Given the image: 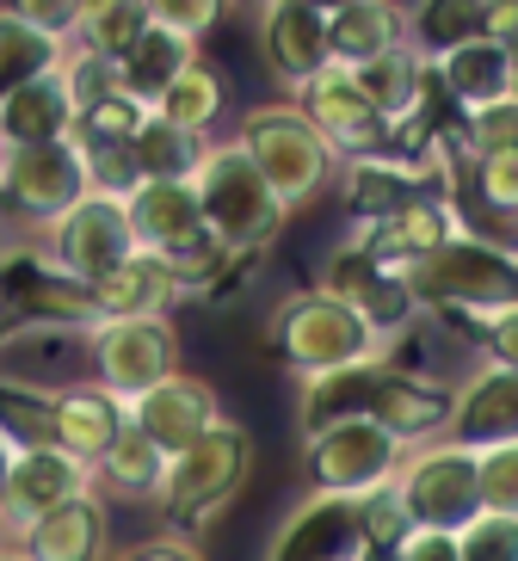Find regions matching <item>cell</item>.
I'll return each mask as SVG.
<instances>
[{
  "mask_svg": "<svg viewBox=\"0 0 518 561\" xmlns=\"http://www.w3.org/2000/svg\"><path fill=\"white\" fill-rule=\"evenodd\" d=\"M260 56H266L272 81L297 93L302 81H315L327 68V44H321V13L297 7V0H266L260 19Z\"/></svg>",
  "mask_w": 518,
  "mask_h": 561,
  "instance_id": "cell-23",
  "label": "cell"
},
{
  "mask_svg": "<svg viewBox=\"0 0 518 561\" xmlns=\"http://www.w3.org/2000/svg\"><path fill=\"white\" fill-rule=\"evenodd\" d=\"M130 154L142 180H192L204 161V136H185L161 117H142V130L130 136Z\"/></svg>",
  "mask_w": 518,
  "mask_h": 561,
  "instance_id": "cell-33",
  "label": "cell"
},
{
  "mask_svg": "<svg viewBox=\"0 0 518 561\" xmlns=\"http://www.w3.org/2000/svg\"><path fill=\"white\" fill-rule=\"evenodd\" d=\"M451 401L457 389L438 377H414L402 358H395V346H389V377L383 389H377V408H370V420L395 438L402 450L414 445H433V438H445V426H451Z\"/></svg>",
  "mask_w": 518,
  "mask_h": 561,
  "instance_id": "cell-16",
  "label": "cell"
},
{
  "mask_svg": "<svg viewBox=\"0 0 518 561\" xmlns=\"http://www.w3.org/2000/svg\"><path fill=\"white\" fill-rule=\"evenodd\" d=\"M352 561H358V556H352Z\"/></svg>",
  "mask_w": 518,
  "mask_h": 561,
  "instance_id": "cell-52",
  "label": "cell"
},
{
  "mask_svg": "<svg viewBox=\"0 0 518 561\" xmlns=\"http://www.w3.org/2000/svg\"><path fill=\"white\" fill-rule=\"evenodd\" d=\"M217 420H222L217 389H210L204 377H192V370H168L154 389H142L136 401H124V426L142 432L161 457H180V450L192 445V438H204Z\"/></svg>",
  "mask_w": 518,
  "mask_h": 561,
  "instance_id": "cell-12",
  "label": "cell"
},
{
  "mask_svg": "<svg viewBox=\"0 0 518 561\" xmlns=\"http://www.w3.org/2000/svg\"><path fill=\"white\" fill-rule=\"evenodd\" d=\"M469 198H475V210H487L494 241H506L513 234V216H518V149L469 161Z\"/></svg>",
  "mask_w": 518,
  "mask_h": 561,
  "instance_id": "cell-37",
  "label": "cell"
},
{
  "mask_svg": "<svg viewBox=\"0 0 518 561\" xmlns=\"http://www.w3.org/2000/svg\"><path fill=\"white\" fill-rule=\"evenodd\" d=\"M0 561H25V556H19V549H13V543H0Z\"/></svg>",
  "mask_w": 518,
  "mask_h": 561,
  "instance_id": "cell-50",
  "label": "cell"
},
{
  "mask_svg": "<svg viewBox=\"0 0 518 561\" xmlns=\"http://www.w3.org/2000/svg\"><path fill=\"white\" fill-rule=\"evenodd\" d=\"M494 0H414L407 7V50H419L426 62L469 37H482V13Z\"/></svg>",
  "mask_w": 518,
  "mask_h": 561,
  "instance_id": "cell-31",
  "label": "cell"
},
{
  "mask_svg": "<svg viewBox=\"0 0 518 561\" xmlns=\"http://www.w3.org/2000/svg\"><path fill=\"white\" fill-rule=\"evenodd\" d=\"M74 112H68L62 75H37L0 100V149H37V142H62Z\"/></svg>",
  "mask_w": 518,
  "mask_h": 561,
  "instance_id": "cell-27",
  "label": "cell"
},
{
  "mask_svg": "<svg viewBox=\"0 0 518 561\" xmlns=\"http://www.w3.org/2000/svg\"><path fill=\"white\" fill-rule=\"evenodd\" d=\"M315 290L334 297L339 309H352L383 346H395V333H407V321L419 314L414 297L402 290V272H395L389 260H377V253H365L358 241H339V248L327 253Z\"/></svg>",
  "mask_w": 518,
  "mask_h": 561,
  "instance_id": "cell-9",
  "label": "cell"
},
{
  "mask_svg": "<svg viewBox=\"0 0 518 561\" xmlns=\"http://www.w3.org/2000/svg\"><path fill=\"white\" fill-rule=\"evenodd\" d=\"M297 112L315 124V136L334 149V161H365V154H389L383 117L370 112V100L358 93L352 68L327 62L315 81L297 87Z\"/></svg>",
  "mask_w": 518,
  "mask_h": 561,
  "instance_id": "cell-11",
  "label": "cell"
},
{
  "mask_svg": "<svg viewBox=\"0 0 518 561\" xmlns=\"http://www.w3.org/2000/svg\"><path fill=\"white\" fill-rule=\"evenodd\" d=\"M81 352H87V370L100 382L105 396L124 408L136 401L142 389L180 370V333H173L168 314H136V321H93L81 333Z\"/></svg>",
  "mask_w": 518,
  "mask_h": 561,
  "instance_id": "cell-6",
  "label": "cell"
},
{
  "mask_svg": "<svg viewBox=\"0 0 518 561\" xmlns=\"http://www.w3.org/2000/svg\"><path fill=\"white\" fill-rule=\"evenodd\" d=\"M389 488H395V500L407 506L414 530H438V537H457V530L482 512V494H475V450L451 445V438L402 450Z\"/></svg>",
  "mask_w": 518,
  "mask_h": 561,
  "instance_id": "cell-5",
  "label": "cell"
},
{
  "mask_svg": "<svg viewBox=\"0 0 518 561\" xmlns=\"http://www.w3.org/2000/svg\"><path fill=\"white\" fill-rule=\"evenodd\" d=\"M117 561H204L192 543H180V537H154V543H136V549H124Z\"/></svg>",
  "mask_w": 518,
  "mask_h": 561,
  "instance_id": "cell-46",
  "label": "cell"
},
{
  "mask_svg": "<svg viewBox=\"0 0 518 561\" xmlns=\"http://www.w3.org/2000/svg\"><path fill=\"white\" fill-rule=\"evenodd\" d=\"M352 556H358V518H352V500L334 494H309L266 549V561H352Z\"/></svg>",
  "mask_w": 518,
  "mask_h": 561,
  "instance_id": "cell-21",
  "label": "cell"
},
{
  "mask_svg": "<svg viewBox=\"0 0 518 561\" xmlns=\"http://www.w3.org/2000/svg\"><path fill=\"white\" fill-rule=\"evenodd\" d=\"M13 328H19V314L7 309V297H0V346H7V333H13Z\"/></svg>",
  "mask_w": 518,
  "mask_h": 561,
  "instance_id": "cell-49",
  "label": "cell"
},
{
  "mask_svg": "<svg viewBox=\"0 0 518 561\" xmlns=\"http://www.w3.org/2000/svg\"><path fill=\"white\" fill-rule=\"evenodd\" d=\"M451 543H457V561H518V518L475 512Z\"/></svg>",
  "mask_w": 518,
  "mask_h": 561,
  "instance_id": "cell-42",
  "label": "cell"
},
{
  "mask_svg": "<svg viewBox=\"0 0 518 561\" xmlns=\"http://www.w3.org/2000/svg\"><path fill=\"white\" fill-rule=\"evenodd\" d=\"M192 62H198V50H192V44H180V37H168V32H142L130 50L117 56V81H124V93H130V100L154 105L161 93H168L173 75H180V68H192Z\"/></svg>",
  "mask_w": 518,
  "mask_h": 561,
  "instance_id": "cell-32",
  "label": "cell"
},
{
  "mask_svg": "<svg viewBox=\"0 0 518 561\" xmlns=\"http://www.w3.org/2000/svg\"><path fill=\"white\" fill-rule=\"evenodd\" d=\"M222 105H229V81H222L217 62L198 56L192 68H180L168 81V93L149 105V117H161V124H173V130H185V136H204L222 117Z\"/></svg>",
  "mask_w": 518,
  "mask_h": 561,
  "instance_id": "cell-29",
  "label": "cell"
},
{
  "mask_svg": "<svg viewBox=\"0 0 518 561\" xmlns=\"http://www.w3.org/2000/svg\"><path fill=\"white\" fill-rule=\"evenodd\" d=\"M445 438L463 450H482V445H506L518 438V364H475V377L457 389L451 401V426Z\"/></svg>",
  "mask_w": 518,
  "mask_h": 561,
  "instance_id": "cell-18",
  "label": "cell"
},
{
  "mask_svg": "<svg viewBox=\"0 0 518 561\" xmlns=\"http://www.w3.org/2000/svg\"><path fill=\"white\" fill-rule=\"evenodd\" d=\"M229 142L253 161V173L266 180V192L285 204V210L321 198V192L334 185V173H339L334 149L321 142L315 124H309L297 105H253Z\"/></svg>",
  "mask_w": 518,
  "mask_h": 561,
  "instance_id": "cell-3",
  "label": "cell"
},
{
  "mask_svg": "<svg viewBox=\"0 0 518 561\" xmlns=\"http://www.w3.org/2000/svg\"><path fill=\"white\" fill-rule=\"evenodd\" d=\"M248 469H253V438H248V426H234L229 413L204 438H192L180 457H168V476H161V494L154 500L168 512V525L180 530V543L204 537L229 512V500L241 494Z\"/></svg>",
  "mask_w": 518,
  "mask_h": 561,
  "instance_id": "cell-1",
  "label": "cell"
},
{
  "mask_svg": "<svg viewBox=\"0 0 518 561\" xmlns=\"http://www.w3.org/2000/svg\"><path fill=\"white\" fill-rule=\"evenodd\" d=\"M142 32H149L142 0H87L81 19H74V50H93V56H112L117 62Z\"/></svg>",
  "mask_w": 518,
  "mask_h": 561,
  "instance_id": "cell-34",
  "label": "cell"
},
{
  "mask_svg": "<svg viewBox=\"0 0 518 561\" xmlns=\"http://www.w3.org/2000/svg\"><path fill=\"white\" fill-rule=\"evenodd\" d=\"M433 81L445 93L457 117L487 112V105H513L518 100V56L506 44H487V37H469L457 50L433 56Z\"/></svg>",
  "mask_w": 518,
  "mask_h": 561,
  "instance_id": "cell-17",
  "label": "cell"
},
{
  "mask_svg": "<svg viewBox=\"0 0 518 561\" xmlns=\"http://www.w3.org/2000/svg\"><path fill=\"white\" fill-rule=\"evenodd\" d=\"M81 167H87V192H93V198H117V204H124L136 185H142L130 142H117V149H81Z\"/></svg>",
  "mask_w": 518,
  "mask_h": 561,
  "instance_id": "cell-43",
  "label": "cell"
},
{
  "mask_svg": "<svg viewBox=\"0 0 518 561\" xmlns=\"http://www.w3.org/2000/svg\"><path fill=\"white\" fill-rule=\"evenodd\" d=\"M87 198V167L74 142H37V149H0V204H13L32 222H56Z\"/></svg>",
  "mask_w": 518,
  "mask_h": 561,
  "instance_id": "cell-10",
  "label": "cell"
},
{
  "mask_svg": "<svg viewBox=\"0 0 518 561\" xmlns=\"http://www.w3.org/2000/svg\"><path fill=\"white\" fill-rule=\"evenodd\" d=\"M117 432H124V408L105 396L100 382H62L56 389V450H68V457H81L93 469V457L112 445Z\"/></svg>",
  "mask_w": 518,
  "mask_h": 561,
  "instance_id": "cell-28",
  "label": "cell"
},
{
  "mask_svg": "<svg viewBox=\"0 0 518 561\" xmlns=\"http://www.w3.org/2000/svg\"><path fill=\"white\" fill-rule=\"evenodd\" d=\"M389 561H457V543L451 537H438V530H414Z\"/></svg>",
  "mask_w": 518,
  "mask_h": 561,
  "instance_id": "cell-45",
  "label": "cell"
},
{
  "mask_svg": "<svg viewBox=\"0 0 518 561\" xmlns=\"http://www.w3.org/2000/svg\"><path fill=\"white\" fill-rule=\"evenodd\" d=\"M297 7H309V13L327 19V13H339V7H352V0H297Z\"/></svg>",
  "mask_w": 518,
  "mask_h": 561,
  "instance_id": "cell-48",
  "label": "cell"
},
{
  "mask_svg": "<svg viewBox=\"0 0 518 561\" xmlns=\"http://www.w3.org/2000/svg\"><path fill=\"white\" fill-rule=\"evenodd\" d=\"M266 346H272V358L285 364V370H297V377H315V370H334V364H358V358L389 352L358 314L339 309V302L321 297V290H297V297H285L272 309Z\"/></svg>",
  "mask_w": 518,
  "mask_h": 561,
  "instance_id": "cell-4",
  "label": "cell"
},
{
  "mask_svg": "<svg viewBox=\"0 0 518 561\" xmlns=\"http://www.w3.org/2000/svg\"><path fill=\"white\" fill-rule=\"evenodd\" d=\"M37 253H44L62 278L100 284L105 272H117V265L136 253V234H130V222H124V204L87 192L74 210H62L56 222H44V248Z\"/></svg>",
  "mask_w": 518,
  "mask_h": 561,
  "instance_id": "cell-8",
  "label": "cell"
},
{
  "mask_svg": "<svg viewBox=\"0 0 518 561\" xmlns=\"http://www.w3.org/2000/svg\"><path fill=\"white\" fill-rule=\"evenodd\" d=\"M142 117H149V105L130 100V93L117 87V93H105L100 105L74 112V124H68V142H74V149H117V142H130V136L142 130Z\"/></svg>",
  "mask_w": 518,
  "mask_h": 561,
  "instance_id": "cell-38",
  "label": "cell"
},
{
  "mask_svg": "<svg viewBox=\"0 0 518 561\" xmlns=\"http://www.w3.org/2000/svg\"><path fill=\"white\" fill-rule=\"evenodd\" d=\"M87 0H7V13L19 19V25H32V32L56 37L68 50V37H74V19H81Z\"/></svg>",
  "mask_w": 518,
  "mask_h": 561,
  "instance_id": "cell-44",
  "label": "cell"
},
{
  "mask_svg": "<svg viewBox=\"0 0 518 561\" xmlns=\"http://www.w3.org/2000/svg\"><path fill=\"white\" fill-rule=\"evenodd\" d=\"M395 462H402V445L377 420H339L327 432H309V450H302L315 494L334 500H365L370 488H383L395 476Z\"/></svg>",
  "mask_w": 518,
  "mask_h": 561,
  "instance_id": "cell-7",
  "label": "cell"
},
{
  "mask_svg": "<svg viewBox=\"0 0 518 561\" xmlns=\"http://www.w3.org/2000/svg\"><path fill=\"white\" fill-rule=\"evenodd\" d=\"M352 81H358V93L370 100V112L383 117V130H395V124H407V117L426 105V93H433V62L402 44V50L352 68Z\"/></svg>",
  "mask_w": 518,
  "mask_h": 561,
  "instance_id": "cell-26",
  "label": "cell"
},
{
  "mask_svg": "<svg viewBox=\"0 0 518 561\" xmlns=\"http://www.w3.org/2000/svg\"><path fill=\"white\" fill-rule=\"evenodd\" d=\"M56 75H62V93H68V112H87V105H100L105 93H117V62L112 56H93V50H74L68 44L62 62H56Z\"/></svg>",
  "mask_w": 518,
  "mask_h": 561,
  "instance_id": "cell-41",
  "label": "cell"
},
{
  "mask_svg": "<svg viewBox=\"0 0 518 561\" xmlns=\"http://www.w3.org/2000/svg\"><path fill=\"white\" fill-rule=\"evenodd\" d=\"M161 476H168V457L130 426L93 457V481H105V494L112 500H154L161 494Z\"/></svg>",
  "mask_w": 518,
  "mask_h": 561,
  "instance_id": "cell-30",
  "label": "cell"
},
{
  "mask_svg": "<svg viewBox=\"0 0 518 561\" xmlns=\"http://www.w3.org/2000/svg\"><path fill=\"white\" fill-rule=\"evenodd\" d=\"M142 13H149V32H168L198 50L204 37L229 19V0H142Z\"/></svg>",
  "mask_w": 518,
  "mask_h": 561,
  "instance_id": "cell-39",
  "label": "cell"
},
{
  "mask_svg": "<svg viewBox=\"0 0 518 561\" xmlns=\"http://www.w3.org/2000/svg\"><path fill=\"white\" fill-rule=\"evenodd\" d=\"M0 438L13 450L56 445V389H25L0 377Z\"/></svg>",
  "mask_w": 518,
  "mask_h": 561,
  "instance_id": "cell-35",
  "label": "cell"
},
{
  "mask_svg": "<svg viewBox=\"0 0 518 561\" xmlns=\"http://www.w3.org/2000/svg\"><path fill=\"white\" fill-rule=\"evenodd\" d=\"M0 297L32 328H93L87 284L62 278L44 253H7L0 248Z\"/></svg>",
  "mask_w": 518,
  "mask_h": 561,
  "instance_id": "cell-13",
  "label": "cell"
},
{
  "mask_svg": "<svg viewBox=\"0 0 518 561\" xmlns=\"http://www.w3.org/2000/svg\"><path fill=\"white\" fill-rule=\"evenodd\" d=\"M185 185H192L204 229L222 253H272V241L290 222V210L266 192V180L234 142H204V161Z\"/></svg>",
  "mask_w": 518,
  "mask_h": 561,
  "instance_id": "cell-2",
  "label": "cell"
},
{
  "mask_svg": "<svg viewBox=\"0 0 518 561\" xmlns=\"http://www.w3.org/2000/svg\"><path fill=\"white\" fill-rule=\"evenodd\" d=\"M93 494V469L81 457H68L56 445L37 450H13V469H7V506H0V530H19L44 518V512L68 506V500Z\"/></svg>",
  "mask_w": 518,
  "mask_h": 561,
  "instance_id": "cell-15",
  "label": "cell"
},
{
  "mask_svg": "<svg viewBox=\"0 0 518 561\" xmlns=\"http://www.w3.org/2000/svg\"><path fill=\"white\" fill-rule=\"evenodd\" d=\"M56 62H62V44L44 37V32H32V25H19V19L0 7V100H7L13 87L50 75Z\"/></svg>",
  "mask_w": 518,
  "mask_h": 561,
  "instance_id": "cell-36",
  "label": "cell"
},
{
  "mask_svg": "<svg viewBox=\"0 0 518 561\" xmlns=\"http://www.w3.org/2000/svg\"><path fill=\"white\" fill-rule=\"evenodd\" d=\"M383 377H389V352H377V358H358V364H334V370H315V377H302V396H297V426H302V438H309V432L339 426V420H370Z\"/></svg>",
  "mask_w": 518,
  "mask_h": 561,
  "instance_id": "cell-20",
  "label": "cell"
},
{
  "mask_svg": "<svg viewBox=\"0 0 518 561\" xmlns=\"http://www.w3.org/2000/svg\"><path fill=\"white\" fill-rule=\"evenodd\" d=\"M87 297H93V321H136V314H168L180 302V284L154 253H130L117 272L87 284Z\"/></svg>",
  "mask_w": 518,
  "mask_h": 561,
  "instance_id": "cell-25",
  "label": "cell"
},
{
  "mask_svg": "<svg viewBox=\"0 0 518 561\" xmlns=\"http://www.w3.org/2000/svg\"><path fill=\"white\" fill-rule=\"evenodd\" d=\"M339 198L358 222H383L407 210L426 192H445V161H395V154H365V161H339Z\"/></svg>",
  "mask_w": 518,
  "mask_h": 561,
  "instance_id": "cell-14",
  "label": "cell"
},
{
  "mask_svg": "<svg viewBox=\"0 0 518 561\" xmlns=\"http://www.w3.org/2000/svg\"><path fill=\"white\" fill-rule=\"evenodd\" d=\"M19 556L25 561H105L112 556V518H105V500L100 494H81L68 506L44 512L32 525H19Z\"/></svg>",
  "mask_w": 518,
  "mask_h": 561,
  "instance_id": "cell-19",
  "label": "cell"
},
{
  "mask_svg": "<svg viewBox=\"0 0 518 561\" xmlns=\"http://www.w3.org/2000/svg\"><path fill=\"white\" fill-rule=\"evenodd\" d=\"M451 234H457V216H451V204H445V192H426V198H414L407 210L383 216V222H358L352 241L365 253H377V260H389V265H407L426 248L451 241Z\"/></svg>",
  "mask_w": 518,
  "mask_h": 561,
  "instance_id": "cell-24",
  "label": "cell"
},
{
  "mask_svg": "<svg viewBox=\"0 0 518 561\" xmlns=\"http://www.w3.org/2000/svg\"><path fill=\"white\" fill-rule=\"evenodd\" d=\"M229 7H234V0H229Z\"/></svg>",
  "mask_w": 518,
  "mask_h": 561,
  "instance_id": "cell-51",
  "label": "cell"
},
{
  "mask_svg": "<svg viewBox=\"0 0 518 561\" xmlns=\"http://www.w3.org/2000/svg\"><path fill=\"white\" fill-rule=\"evenodd\" d=\"M475 494H482V512L518 518V438L475 450Z\"/></svg>",
  "mask_w": 518,
  "mask_h": 561,
  "instance_id": "cell-40",
  "label": "cell"
},
{
  "mask_svg": "<svg viewBox=\"0 0 518 561\" xmlns=\"http://www.w3.org/2000/svg\"><path fill=\"white\" fill-rule=\"evenodd\" d=\"M7 469H13V445L0 438V506H7Z\"/></svg>",
  "mask_w": 518,
  "mask_h": 561,
  "instance_id": "cell-47",
  "label": "cell"
},
{
  "mask_svg": "<svg viewBox=\"0 0 518 561\" xmlns=\"http://www.w3.org/2000/svg\"><path fill=\"white\" fill-rule=\"evenodd\" d=\"M321 44H327V62L365 68L407 44V7L402 0H352L321 19Z\"/></svg>",
  "mask_w": 518,
  "mask_h": 561,
  "instance_id": "cell-22",
  "label": "cell"
}]
</instances>
